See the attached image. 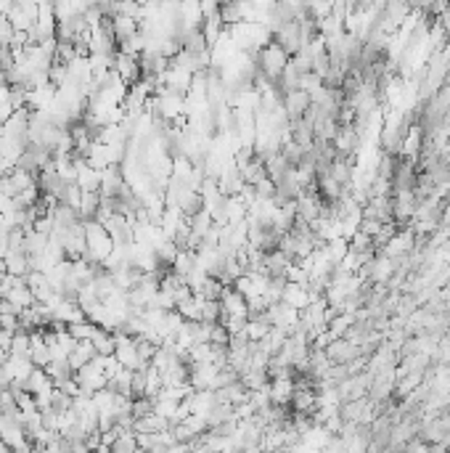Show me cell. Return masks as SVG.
<instances>
[{
	"instance_id": "6da1fadb",
	"label": "cell",
	"mask_w": 450,
	"mask_h": 453,
	"mask_svg": "<svg viewBox=\"0 0 450 453\" xmlns=\"http://www.w3.org/2000/svg\"><path fill=\"white\" fill-rule=\"evenodd\" d=\"M111 72H117L119 77L127 82V85H135V82L143 77V72H141V59H138V56L125 54V51H119V48L114 51Z\"/></svg>"
},
{
	"instance_id": "7a4b0ae2",
	"label": "cell",
	"mask_w": 450,
	"mask_h": 453,
	"mask_svg": "<svg viewBox=\"0 0 450 453\" xmlns=\"http://www.w3.org/2000/svg\"><path fill=\"white\" fill-rule=\"evenodd\" d=\"M3 270L6 273H13V276H26L32 270V263H29V254L24 249H11V252L3 257Z\"/></svg>"
},
{
	"instance_id": "3957f363",
	"label": "cell",
	"mask_w": 450,
	"mask_h": 453,
	"mask_svg": "<svg viewBox=\"0 0 450 453\" xmlns=\"http://www.w3.org/2000/svg\"><path fill=\"white\" fill-rule=\"evenodd\" d=\"M77 164V186L82 191H98L101 188V170L91 167L85 160H75Z\"/></svg>"
},
{
	"instance_id": "277c9868",
	"label": "cell",
	"mask_w": 450,
	"mask_h": 453,
	"mask_svg": "<svg viewBox=\"0 0 450 453\" xmlns=\"http://www.w3.org/2000/svg\"><path fill=\"white\" fill-rule=\"evenodd\" d=\"M101 210V191H82V201H79V217L91 220Z\"/></svg>"
},
{
	"instance_id": "5b68a950",
	"label": "cell",
	"mask_w": 450,
	"mask_h": 453,
	"mask_svg": "<svg viewBox=\"0 0 450 453\" xmlns=\"http://www.w3.org/2000/svg\"><path fill=\"white\" fill-rule=\"evenodd\" d=\"M95 326L98 323H93V321H88V318H82V321H75V323H69L66 329H69V334L75 337V339H91L93 337V332H95Z\"/></svg>"
},
{
	"instance_id": "8992f818",
	"label": "cell",
	"mask_w": 450,
	"mask_h": 453,
	"mask_svg": "<svg viewBox=\"0 0 450 453\" xmlns=\"http://www.w3.org/2000/svg\"><path fill=\"white\" fill-rule=\"evenodd\" d=\"M304 107H307V93H304V91H297V88L286 91V109H289L294 117H297Z\"/></svg>"
},
{
	"instance_id": "52a82bcc",
	"label": "cell",
	"mask_w": 450,
	"mask_h": 453,
	"mask_svg": "<svg viewBox=\"0 0 450 453\" xmlns=\"http://www.w3.org/2000/svg\"><path fill=\"white\" fill-rule=\"evenodd\" d=\"M210 342L212 345H228V342H231V332H228L225 323H212Z\"/></svg>"
}]
</instances>
